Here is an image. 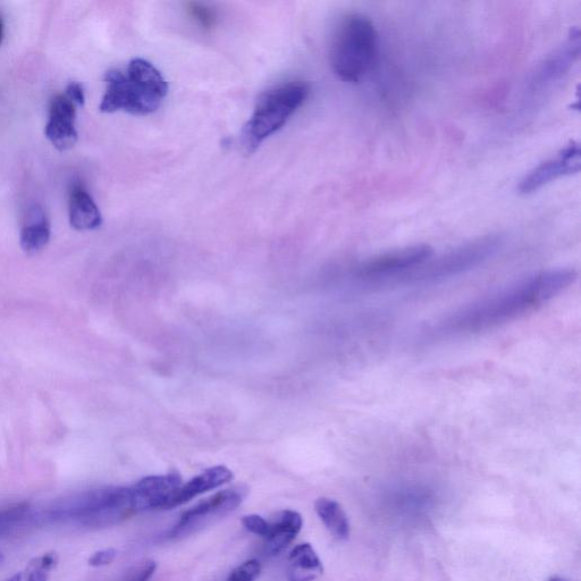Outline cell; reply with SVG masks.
<instances>
[{
    "label": "cell",
    "instance_id": "obj_1",
    "mask_svg": "<svg viewBox=\"0 0 581 581\" xmlns=\"http://www.w3.org/2000/svg\"><path fill=\"white\" fill-rule=\"evenodd\" d=\"M572 268L550 269L446 319L445 334L474 333L513 321L559 296L577 280Z\"/></svg>",
    "mask_w": 581,
    "mask_h": 581
},
{
    "label": "cell",
    "instance_id": "obj_2",
    "mask_svg": "<svg viewBox=\"0 0 581 581\" xmlns=\"http://www.w3.org/2000/svg\"><path fill=\"white\" fill-rule=\"evenodd\" d=\"M106 92L100 104L103 113L124 111L145 116L157 111L167 96L168 86L161 72L142 58L130 62L126 73L107 72Z\"/></svg>",
    "mask_w": 581,
    "mask_h": 581
},
{
    "label": "cell",
    "instance_id": "obj_3",
    "mask_svg": "<svg viewBox=\"0 0 581 581\" xmlns=\"http://www.w3.org/2000/svg\"><path fill=\"white\" fill-rule=\"evenodd\" d=\"M378 55V33L368 16L352 13L344 16L336 29L331 64L338 77L358 83L373 69Z\"/></svg>",
    "mask_w": 581,
    "mask_h": 581
},
{
    "label": "cell",
    "instance_id": "obj_4",
    "mask_svg": "<svg viewBox=\"0 0 581 581\" xmlns=\"http://www.w3.org/2000/svg\"><path fill=\"white\" fill-rule=\"evenodd\" d=\"M136 512L131 487H105L55 504L48 516L53 521L100 529L121 524Z\"/></svg>",
    "mask_w": 581,
    "mask_h": 581
},
{
    "label": "cell",
    "instance_id": "obj_5",
    "mask_svg": "<svg viewBox=\"0 0 581 581\" xmlns=\"http://www.w3.org/2000/svg\"><path fill=\"white\" fill-rule=\"evenodd\" d=\"M309 84L293 81L265 92L256 104L249 122L244 126L241 143L247 154L254 151L267 138L281 130L290 117L306 103Z\"/></svg>",
    "mask_w": 581,
    "mask_h": 581
},
{
    "label": "cell",
    "instance_id": "obj_6",
    "mask_svg": "<svg viewBox=\"0 0 581 581\" xmlns=\"http://www.w3.org/2000/svg\"><path fill=\"white\" fill-rule=\"evenodd\" d=\"M502 242L500 234L485 235L462 244L440 258L433 261L429 259L425 264L416 267L414 272L406 273L404 276L408 277V280L412 277L416 280H439L469 271L494 256L501 248Z\"/></svg>",
    "mask_w": 581,
    "mask_h": 581
},
{
    "label": "cell",
    "instance_id": "obj_7",
    "mask_svg": "<svg viewBox=\"0 0 581 581\" xmlns=\"http://www.w3.org/2000/svg\"><path fill=\"white\" fill-rule=\"evenodd\" d=\"M247 490L243 487L227 488L210 498L199 502L195 507L185 511L172 528L168 537L179 538L197 532L216 519L223 518L237 510L246 498Z\"/></svg>",
    "mask_w": 581,
    "mask_h": 581
},
{
    "label": "cell",
    "instance_id": "obj_8",
    "mask_svg": "<svg viewBox=\"0 0 581 581\" xmlns=\"http://www.w3.org/2000/svg\"><path fill=\"white\" fill-rule=\"evenodd\" d=\"M433 255L434 250L428 244H415L368 259L359 267V275L365 279L400 276L425 264Z\"/></svg>",
    "mask_w": 581,
    "mask_h": 581
},
{
    "label": "cell",
    "instance_id": "obj_9",
    "mask_svg": "<svg viewBox=\"0 0 581 581\" xmlns=\"http://www.w3.org/2000/svg\"><path fill=\"white\" fill-rule=\"evenodd\" d=\"M580 171V147L577 142H570L559 153L536 166L520 181L518 190L521 195L532 193L546 187L563 176L577 174Z\"/></svg>",
    "mask_w": 581,
    "mask_h": 581
},
{
    "label": "cell",
    "instance_id": "obj_10",
    "mask_svg": "<svg viewBox=\"0 0 581 581\" xmlns=\"http://www.w3.org/2000/svg\"><path fill=\"white\" fill-rule=\"evenodd\" d=\"M182 485V478L176 473L143 478L131 487L134 509L136 511L173 509L176 495Z\"/></svg>",
    "mask_w": 581,
    "mask_h": 581
},
{
    "label": "cell",
    "instance_id": "obj_11",
    "mask_svg": "<svg viewBox=\"0 0 581 581\" xmlns=\"http://www.w3.org/2000/svg\"><path fill=\"white\" fill-rule=\"evenodd\" d=\"M580 54V32L578 28L570 31L563 44L547 56L534 74V90L544 91L560 82L571 71Z\"/></svg>",
    "mask_w": 581,
    "mask_h": 581
},
{
    "label": "cell",
    "instance_id": "obj_12",
    "mask_svg": "<svg viewBox=\"0 0 581 581\" xmlns=\"http://www.w3.org/2000/svg\"><path fill=\"white\" fill-rule=\"evenodd\" d=\"M75 106L77 105L66 95L56 96L50 104L45 134L58 150H69L78 141V132L75 129V117H77Z\"/></svg>",
    "mask_w": 581,
    "mask_h": 581
},
{
    "label": "cell",
    "instance_id": "obj_13",
    "mask_svg": "<svg viewBox=\"0 0 581 581\" xmlns=\"http://www.w3.org/2000/svg\"><path fill=\"white\" fill-rule=\"evenodd\" d=\"M233 479V473L229 468L216 466L209 468L200 475L192 478L187 484H183L174 502V508L197 498L206 492L216 490Z\"/></svg>",
    "mask_w": 581,
    "mask_h": 581
},
{
    "label": "cell",
    "instance_id": "obj_14",
    "mask_svg": "<svg viewBox=\"0 0 581 581\" xmlns=\"http://www.w3.org/2000/svg\"><path fill=\"white\" fill-rule=\"evenodd\" d=\"M303 520L297 511L283 510L271 522V534L266 543L269 553L275 555L288 547L300 533Z\"/></svg>",
    "mask_w": 581,
    "mask_h": 581
},
{
    "label": "cell",
    "instance_id": "obj_15",
    "mask_svg": "<svg viewBox=\"0 0 581 581\" xmlns=\"http://www.w3.org/2000/svg\"><path fill=\"white\" fill-rule=\"evenodd\" d=\"M101 214L94 199L81 185H75L70 198V222L78 231L96 230L101 225Z\"/></svg>",
    "mask_w": 581,
    "mask_h": 581
},
{
    "label": "cell",
    "instance_id": "obj_16",
    "mask_svg": "<svg viewBox=\"0 0 581 581\" xmlns=\"http://www.w3.org/2000/svg\"><path fill=\"white\" fill-rule=\"evenodd\" d=\"M289 581H314L321 577L324 567L314 547L308 543L300 544L291 551L289 557Z\"/></svg>",
    "mask_w": 581,
    "mask_h": 581
},
{
    "label": "cell",
    "instance_id": "obj_17",
    "mask_svg": "<svg viewBox=\"0 0 581 581\" xmlns=\"http://www.w3.org/2000/svg\"><path fill=\"white\" fill-rule=\"evenodd\" d=\"M315 510L319 519L336 540L347 541L350 537V522L341 505L331 499H318Z\"/></svg>",
    "mask_w": 581,
    "mask_h": 581
},
{
    "label": "cell",
    "instance_id": "obj_18",
    "mask_svg": "<svg viewBox=\"0 0 581 581\" xmlns=\"http://www.w3.org/2000/svg\"><path fill=\"white\" fill-rule=\"evenodd\" d=\"M50 240L49 224L44 214L31 215L28 225L21 232V247L28 255H36L44 250Z\"/></svg>",
    "mask_w": 581,
    "mask_h": 581
},
{
    "label": "cell",
    "instance_id": "obj_19",
    "mask_svg": "<svg viewBox=\"0 0 581 581\" xmlns=\"http://www.w3.org/2000/svg\"><path fill=\"white\" fill-rule=\"evenodd\" d=\"M57 564V553L47 552L31 560L27 567L6 581H48Z\"/></svg>",
    "mask_w": 581,
    "mask_h": 581
},
{
    "label": "cell",
    "instance_id": "obj_20",
    "mask_svg": "<svg viewBox=\"0 0 581 581\" xmlns=\"http://www.w3.org/2000/svg\"><path fill=\"white\" fill-rule=\"evenodd\" d=\"M32 518L28 504H18L15 507L0 511V535L10 533Z\"/></svg>",
    "mask_w": 581,
    "mask_h": 581
},
{
    "label": "cell",
    "instance_id": "obj_21",
    "mask_svg": "<svg viewBox=\"0 0 581 581\" xmlns=\"http://www.w3.org/2000/svg\"><path fill=\"white\" fill-rule=\"evenodd\" d=\"M190 18L197 22L202 29L212 30L215 28L217 22L216 12L212 7L202 3H188L185 5Z\"/></svg>",
    "mask_w": 581,
    "mask_h": 581
},
{
    "label": "cell",
    "instance_id": "obj_22",
    "mask_svg": "<svg viewBox=\"0 0 581 581\" xmlns=\"http://www.w3.org/2000/svg\"><path fill=\"white\" fill-rule=\"evenodd\" d=\"M261 564L256 559H251L235 568L226 581H256L260 576Z\"/></svg>",
    "mask_w": 581,
    "mask_h": 581
},
{
    "label": "cell",
    "instance_id": "obj_23",
    "mask_svg": "<svg viewBox=\"0 0 581 581\" xmlns=\"http://www.w3.org/2000/svg\"><path fill=\"white\" fill-rule=\"evenodd\" d=\"M242 524L248 532L263 537L265 540L271 534V522H268L265 518L258 515L244 516Z\"/></svg>",
    "mask_w": 581,
    "mask_h": 581
},
{
    "label": "cell",
    "instance_id": "obj_24",
    "mask_svg": "<svg viewBox=\"0 0 581 581\" xmlns=\"http://www.w3.org/2000/svg\"><path fill=\"white\" fill-rule=\"evenodd\" d=\"M157 564L153 560H148L134 568L131 574L124 581H149L154 576Z\"/></svg>",
    "mask_w": 581,
    "mask_h": 581
},
{
    "label": "cell",
    "instance_id": "obj_25",
    "mask_svg": "<svg viewBox=\"0 0 581 581\" xmlns=\"http://www.w3.org/2000/svg\"><path fill=\"white\" fill-rule=\"evenodd\" d=\"M116 557L117 551L115 549L101 550L92 554L88 563L90 567L94 568L106 567L113 563Z\"/></svg>",
    "mask_w": 581,
    "mask_h": 581
},
{
    "label": "cell",
    "instance_id": "obj_26",
    "mask_svg": "<svg viewBox=\"0 0 581 581\" xmlns=\"http://www.w3.org/2000/svg\"><path fill=\"white\" fill-rule=\"evenodd\" d=\"M66 96L69 97L75 105L84 104V92L79 83H71L66 89Z\"/></svg>",
    "mask_w": 581,
    "mask_h": 581
},
{
    "label": "cell",
    "instance_id": "obj_27",
    "mask_svg": "<svg viewBox=\"0 0 581 581\" xmlns=\"http://www.w3.org/2000/svg\"><path fill=\"white\" fill-rule=\"evenodd\" d=\"M4 39V21L2 15H0V45L3 44Z\"/></svg>",
    "mask_w": 581,
    "mask_h": 581
},
{
    "label": "cell",
    "instance_id": "obj_28",
    "mask_svg": "<svg viewBox=\"0 0 581 581\" xmlns=\"http://www.w3.org/2000/svg\"><path fill=\"white\" fill-rule=\"evenodd\" d=\"M549 581H564V580H563V579H560V578H552V579H551V580H549Z\"/></svg>",
    "mask_w": 581,
    "mask_h": 581
}]
</instances>
